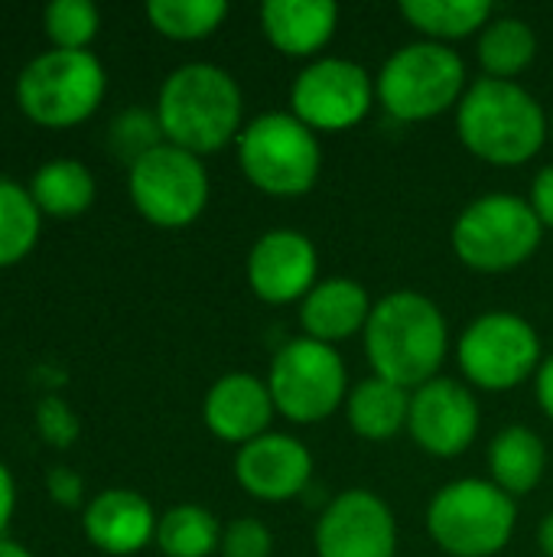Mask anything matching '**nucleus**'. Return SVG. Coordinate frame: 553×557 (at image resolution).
Masks as SVG:
<instances>
[{
    "mask_svg": "<svg viewBox=\"0 0 553 557\" xmlns=\"http://www.w3.org/2000/svg\"><path fill=\"white\" fill-rule=\"evenodd\" d=\"M447 320L440 307L414 290H394L372 307L365 352L378 379L420 388L437 379L447 359Z\"/></svg>",
    "mask_w": 553,
    "mask_h": 557,
    "instance_id": "1",
    "label": "nucleus"
},
{
    "mask_svg": "<svg viewBox=\"0 0 553 557\" xmlns=\"http://www.w3.org/2000/svg\"><path fill=\"white\" fill-rule=\"evenodd\" d=\"M456 131L473 157L495 166H518L544 147L548 114L518 82L486 75L460 98Z\"/></svg>",
    "mask_w": 553,
    "mask_h": 557,
    "instance_id": "2",
    "label": "nucleus"
},
{
    "mask_svg": "<svg viewBox=\"0 0 553 557\" xmlns=\"http://www.w3.org/2000/svg\"><path fill=\"white\" fill-rule=\"evenodd\" d=\"M241 111L244 101L238 82L212 62L179 65L163 82L156 101L166 144H176L196 157L222 150L238 134Z\"/></svg>",
    "mask_w": 553,
    "mask_h": 557,
    "instance_id": "3",
    "label": "nucleus"
},
{
    "mask_svg": "<svg viewBox=\"0 0 553 557\" xmlns=\"http://www.w3.org/2000/svg\"><path fill=\"white\" fill-rule=\"evenodd\" d=\"M515 499L492 480L447 483L427 506V532L450 557L499 555L515 535Z\"/></svg>",
    "mask_w": 553,
    "mask_h": 557,
    "instance_id": "4",
    "label": "nucleus"
},
{
    "mask_svg": "<svg viewBox=\"0 0 553 557\" xmlns=\"http://www.w3.org/2000/svg\"><path fill=\"white\" fill-rule=\"evenodd\" d=\"M238 163L248 183L267 196H303L323 170V147L293 111L254 117L238 137Z\"/></svg>",
    "mask_w": 553,
    "mask_h": 557,
    "instance_id": "5",
    "label": "nucleus"
},
{
    "mask_svg": "<svg viewBox=\"0 0 553 557\" xmlns=\"http://www.w3.org/2000/svg\"><path fill=\"white\" fill-rule=\"evenodd\" d=\"M375 95L398 121H430L466 95V65L447 42H407L381 65Z\"/></svg>",
    "mask_w": 553,
    "mask_h": 557,
    "instance_id": "6",
    "label": "nucleus"
},
{
    "mask_svg": "<svg viewBox=\"0 0 553 557\" xmlns=\"http://www.w3.org/2000/svg\"><path fill=\"white\" fill-rule=\"evenodd\" d=\"M541 219L531 202L512 193H489L469 202L453 225L456 258L482 274L521 268L541 245Z\"/></svg>",
    "mask_w": 553,
    "mask_h": 557,
    "instance_id": "7",
    "label": "nucleus"
},
{
    "mask_svg": "<svg viewBox=\"0 0 553 557\" xmlns=\"http://www.w3.org/2000/svg\"><path fill=\"white\" fill-rule=\"evenodd\" d=\"M104 95V69L88 49H49L16 78L20 108L49 127L85 121Z\"/></svg>",
    "mask_w": 553,
    "mask_h": 557,
    "instance_id": "8",
    "label": "nucleus"
},
{
    "mask_svg": "<svg viewBox=\"0 0 553 557\" xmlns=\"http://www.w3.org/2000/svg\"><path fill=\"white\" fill-rule=\"evenodd\" d=\"M345 366L336 346L310 336L290 339L271 362L267 388L274 408L293 424L326 421L345 398Z\"/></svg>",
    "mask_w": 553,
    "mask_h": 557,
    "instance_id": "9",
    "label": "nucleus"
},
{
    "mask_svg": "<svg viewBox=\"0 0 553 557\" xmlns=\"http://www.w3.org/2000/svg\"><path fill=\"white\" fill-rule=\"evenodd\" d=\"M456 356L473 385L486 392H505L541 369V339L525 317L492 310L466 326Z\"/></svg>",
    "mask_w": 553,
    "mask_h": 557,
    "instance_id": "10",
    "label": "nucleus"
},
{
    "mask_svg": "<svg viewBox=\"0 0 553 557\" xmlns=\"http://www.w3.org/2000/svg\"><path fill=\"white\" fill-rule=\"evenodd\" d=\"M130 199L153 225L179 228L202 215L209 202V173L196 153L160 144L130 166Z\"/></svg>",
    "mask_w": 553,
    "mask_h": 557,
    "instance_id": "11",
    "label": "nucleus"
},
{
    "mask_svg": "<svg viewBox=\"0 0 553 557\" xmlns=\"http://www.w3.org/2000/svg\"><path fill=\"white\" fill-rule=\"evenodd\" d=\"M372 98H375V85L368 72L359 62L336 59V55L310 62L290 88L293 114L310 131L355 127L368 114Z\"/></svg>",
    "mask_w": 553,
    "mask_h": 557,
    "instance_id": "12",
    "label": "nucleus"
},
{
    "mask_svg": "<svg viewBox=\"0 0 553 557\" xmlns=\"http://www.w3.org/2000/svg\"><path fill=\"white\" fill-rule=\"evenodd\" d=\"M319 557H394L398 525L381 496L349 490L336 496L316 522Z\"/></svg>",
    "mask_w": 553,
    "mask_h": 557,
    "instance_id": "13",
    "label": "nucleus"
},
{
    "mask_svg": "<svg viewBox=\"0 0 553 557\" xmlns=\"http://www.w3.org/2000/svg\"><path fill=\"white\" fill-rule=\"evenodd\" d=\"M407 431L433 457H460L479 434V405L456 379H430L414 388Z\"/></svg>",
    "mask_w": 553,
    "mask_h": 557,
    "instance_id": "14",
    "label": "nucleus"
},
{
    "mask_svg": "<svg viewBox=\"0 0 553 557\" xmlns=\"http://www.w3.org/2000/svg\"><path fill=\"white\" fill-rule=\"evenodd\" d=\"M316 245L297 228H274L261 235L248 255V284L264 304H290L316 287Z\"/></svg>",
    "mask_w": 553,
    "mask_h": 557,
    "instance_id": "15",
    "label": "nucleus"
},
{
    "mask_svg": "<svg viewBox=\"0 0 553 557\" xmlns=\"http://www.w3.org/2000/svg\"><path fill=\"white\" fill-rule=\"evenodd\" d=\"M235 476L248 496L261 503H287L306 490L313 476V457L297 437L267 431L238 450Z\"/></svg>",
    "mask_w": 553,
    "mask_h": 557,
    "instance_id": "16",
    "label": "nucleus"
},
{
    "mask_svg": "<svg viewBox=\"0 0 553 557\" xmlns=\"http://www.w3.org/2000/svg\"><path fill=\"white\" fill-rule=\"evenodd\" d=\"M274 398L267 382H261L257 375L248 372H231L225 379H218L202 405V418L205 428L228 444H251L261 434H267L271 421H274Z\"/></svg>",
    "mask_w": 553,
    "mask_h": 557,
    "instance_id": "17",
    "label": "nucleus"
},
{
    "mask_svg": "<svg viewBox=\"0 0 553 557\" xmlns=\"http://www.w3.org/2000/svg\"><path fill=\"white\" fill-rule=\"evenodd\" d=\"M85 535L108 555H134L156 535V519L140 493L104 490L85 509Z\"/></svg>",
    "mask_w": 553,
    "mask_h": 557,
    "instance_id": "18",
    "label": "nucleus"
},
{
    "mask_svg": "<svg viewBox=\"0 0 553 557\" xmlns=\"http://www.w3.org/2000/svg\"><path fill=\"white\" fill-rule=\"evenodd\" d=\"M372 300L368 290L352 281V277H329L319 281L300 307V323L306 330L310 339L336 346L349 336H355L359 330H365L368 317H372Z\"/></svg>",
    "mask_w": 553,
    "mask_h": 557,
    "instance_id": "19",
    "label": "nucleus"
},
{
    "mask_svg": "<svg viewBox=\"0 0 553 557\" xmlns=\"http://www.w3.org/2000/svg\"><path fill=\"white\" fill-rule=\"evenodd\" d=\"M339 26V7L332 0H267L261 7V29L284 55L319 52Z\"/></svg>",
    "mask_w": 553,
    "mask_h": 557,
    "instance_id": "20",
    "label": "nucleus"
},
{
    "mask_svg": "<svg viewBox=\"0 0 553 557\" xmlns=\"http://www.w3.org/2000/svg\"><path fill=\"white\" fill-rule=\"evenodd\" d=\"M544 470H548V447L525 424L505 428L489 444V473H492V483L499 490H505L508 496L531 493L544 480Z\"/></svg>",
    "mask_w": 553,
    "mask_h": 557,
    "instance_id": "21",
    "label": "nucleus"
},
{
    "mask_svg": "<svg viewBox=\"0 0 553 557\" xmlns=\"http://www.w3.org/2000/svg\"><path fill=\"white\" fill-rule=\"evenodd\" d=\"M349 424L365 441H388L401 428H407L411 414V395L407 388L388 382V379H365L349 392L345 401Z\"/></svg>",
    "mask_w": 553,
    "mask_h": 557,
    "instance_id": "22",
    "label": "nucleus"
},
{
    "mask_svg": "<svg viewBox=\"0 0 553 557\" xmlns=\"http://www.w3.org/2000/svg\"><path fill=\"white\" fill-rule=\"evenodd\" d=\"M29 196L39 212L49 215H81L95 199V176L78 160H49L29 180Z\"/></svg>",
    "mask_w": 553,
    "mask_h": 557,
    "instance_id": "23",
    "label": "nucleus"
},
{
    "mask_svg": "<svg viewBox=\"0 0 553 557\" xmlns=\"http://www.w3.org/2000/svg\"><path fill=\"white\" fill-rule=\"evenodd\" d=\"M535 52H538V36L518 16H495L486 23L479 36V62L489 72V78L512 82L535 62Z\"/></svg>",
    "mask_w": 553,
    "mask_h": 557,
    "instance_id": "24",
    "label": "nucleus"
},
{
    "mask_svg": "<svg viewBox=\"0 0 553 557\" xmlns=\"http://www.w3.org/2000/svg\"><path fill=\"white\" fill-rule=\"evenodd\" d=\"M401 13L414 29L427 33L433 42H447L486 29V23L492 20V3L489 0H404Z\"/></svg>",
    "mask_w": 553,
    "mask_h": 557,
    "instance_id": "25",
    "label": "nucleus"
},
{
    "mask_svg": "<svg viewBox=\"0 0 553 557\" xmlns=\"http://www.w3.org/2000/svg\"><path fill=\"white\" fill-rule=\"evenodd\" d=\"M156 542L166 557H209L222 545V529L209 509L176 506L156 522Z\"/></svg>",
    "mask_w": 553,
    "mask_h": 557,
    "instance_id": "26",
    "label": "nucleus"
},
{
    "mask_svg": "<svg viewBox=\"0 0 553 557\" xmlns=\"http://www.w3.org/2000/svg\"><path fill=\"white\" fill-rule=\"evenodd\" d=\"M39 235V209L29 189L0 180V268L16 264Z\"/></svg>",
    "mask_w": 553,
    "mask_h": 557,
    "instance_id": "27",
    "label": "nucleus"
},
{
    "mask_svg": "<svg viewBox=\"0 0 553 557\" xmlns=\"http://www.w3.org/2000/svg\"><path fill=\"white\" fill-rule=\"evenodd\" d=\"M150 23L169 39H202L228 16L225 0H150Z\"/></svg>",
    "mask_w": 553,
    "mask_h": 557,
    "instance_id": "28",
    "label": "nucleus"
},
{
    "mask_svg": "<svg viewBox=\"0 0 553 557\" xmlns=\"http://www.w3.org/2000/svg\"><path fill=\"white\" fill-rule=\"evenodd\" d=\"M42 23L55 49H85L98 33V10L91 0H52Z\"/></svg>",
    "mask_w": 553,
    "mask_h": 557,
    "instance_id": "29",
    "label": "nucleus"
},
{
    "mask_svg": "<svg viewBox=\"0 0 553 557\" xmlns=\"http://www.w3.org/2000/svg\"><path fill=\"white\" fill-rule=\"evenodd\" d=\"M160 134H163L160 117H153V114H147V111H124V114L114 121V127H111V144H114V150H117L124 160H130V166H134L143 153H150L153 147L163 144Z\"/></svg>",
    "mask_w": 553,
    "mask_h": 557,
    "instance_id": "30",
    "label": "nucleus"
},
{
    "mask_svg": "<svg viewBox=\"0 0 553 557\" xmlns=\"http://www.w3.org/2000/svg\"><path fill=\"white\" fill-rule=\"evenodd\" d=\"M222 557H271L274 552V539L267 532L264 522L257 519H235L225 532H222Z\"/></svg>",
    "mask_w": 553,
    "mask_h": 557,
    "instance_id": "31",
    "label": "nucleus"
},
{
    "mask_svg": "<svg viewBox=\"0 0 553 557\" xmlns=\"http://www.w3.org/2000/svg\"><path fill=\"white\" fill-rule=\"evenodd\" d=\"M39 431L46 441H52L55 447H68L78 434V421L72 414V408L59 398H42L39 405Z\"/></svg>",
    "mask_w": 553,
    "mask_h": 557,
    "instance_id": "32",
    "label": "nucleus"
},
{
    "mask_svg": "<svg viewBox=\"0 0 553 557\" xmlns=\"http://www.w3.org/2000/svg\"><path fill=\"white\" fill-rule=\"evenodd\" d=\"M531 209H535V215L541 219L544 228L548 225L553 228V163H548L531 183Z\"/></svg>",
    "mask_w": 553,
    "mask_h": 557,
    "instance_id": "33",
    "label": "nucleus"
},
{
    "mask_svg": "<svg viewBox=\"0 0 553 557\" xmlns=\"http://www.w3.org/2000/svg\"><path fill=\"white\" fill-rule=\"evenodd\" d=\"M49 493L55 496V503H62V506H75V503H78V496H81V480H78L72 470L55 467V470L49 473Z\"/></svg>",
    "mask_w": 553,
    "mask_h": 557,
    "instance_id": "34",
    "label": "nucleus"
},
{
    "mask_svg": "<svg viewBox=\"0 0 553 557\" xmlns=\"http://www.w3.org/2000/svg\"><path fill=\"white\" fill-rule=\"evenodd\" d=\"M538 401L553 418V356H548L538 369Z\"/></svg>",
    "mask_w": 553,
    "mask_h": 557,
    "instance_id": "35",
    "label": "nucleus"
},
{
    "mask_svg": "<svg viewBox=\"0 0 553 557\" xmlns=\"http://www.w3.org/2000/svg\"><path fill=\"white\" fill-rule=\"evenodd\" d=\"M13 476H10V470L0 463V532L7 529V522H10V516H13Z\"/></svg>",
    "mask_w": 553,
    "mask_h": 557,
    "instance_id": "36",
    "label": "nucleus"
},
{
    "mask_svg": "<svg viewBox=\"0 0 553 557\" xmlns=\"http://www.w3.org/2000/svg\"><path fill=\"white\" fill-rule=\"evenodd\" d=\"M538 545H541L544 555L553 557V512L541 522V529H538Z\"/></svg>",
    "mask_w": 553,
    "mask_h": 557,
    "instance_id": "37",
    "label": "nucleus"
},
{
    "mask_svg": "<svg viewBox=\"0 0 553 557\" xmlns=\"http://www.w3.org/2000/svg\"><path fill=\"white\" fill-rule=\"evenodd\" d=\"M0 557H33L20 542H7V539H0Z\"/></svg>",
    "mask_w": 553,
    "mask_h": 557,
    "instance_id": "38",
    "label": "nucleus"
},
{
    "mask_svg": "<svg viewBox=\"0 0 553 557\" xmlns=\"http://www.w3.org/2000/svg\"><path fill=\"white\" fill-rule=\"evenodd\" d=\"M551 137H553V127H551Z\"/></svg>",
    "mask_w": 553,
    "mask_h": 557,
    "instance_id": "39",
    "label": "nucleus"
}]
</instances>
